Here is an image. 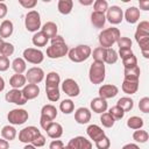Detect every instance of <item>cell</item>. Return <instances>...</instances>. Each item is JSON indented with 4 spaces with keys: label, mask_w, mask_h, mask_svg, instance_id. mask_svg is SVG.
Instances as JSON below:
<instances>
[{
    "label": "cell",
    "mask_w": 149,
    "mask_h": 149,
    "mask_svg": "<svg viewBox=\"0 0 149 149\" xmlns=\"http://www.w3.org/2000/svg\"><path fill=\"white\" fill-rule=\"evenodd\" d=\"M0 149H9V142L5 139H0Z\"/></svg>",
    "instance_id": "obj_57"
},
{
    "label": "cell",
    "mask_w": 149,
    "mask_h": 149,
    "mask_svg": "<svg viewBox=\"0 0 149 149\" xmlns=\"http://www.w3.org/2000/svg\"><path fill=\"white\" fill-rule=\"evenodd\" d=\"M139 108L143 113H149V98L143 97L139 102Z\"/></svg>",
    "instance_id": "obj_49"
},
{
    "label": "cell",
    "mask_w": 149,
    "mask_h": 149,
    "mask_svg": "<svg viewBox=\"0 0 149 149\" xmlns=\"http://www.w3.org/2000/svg\"><path fill=\"white\" fill-rule=\"evenodd\" d=\"M92 54V49L86 44H79L68 51V56L70 61L74 63H81L86 61Z\"/></svg>",
    "instance_id": "obj_4"
},
{
    "label": "cell",
    "mask_w": 149,
    "mask_h": 149,
    "mask_svg": "<svg viewBox=\"0 0 149 149\" xmlns=\"http://www.w3.org/2000/svg\"><path fill=\"white\" fill-rule=\"evenodd\" d=\"M19 3L26 9H33L37 5V1L36 0H19Z\"/></svg>",
    "instance_id": "obj_51"
},
{
    "label": "cell",
    "mask_w": 149,
    "mask_h": 149,
    "mask_svg": "<svg viewBox=\"0 0 149 149\" xmlns=\"http://www.w3.org/2000/svg\"><path fill=\"white\" fill-rule=\"evenodd\" d=\"M79 3L84 6H90L93 3V0H79Z\"/></svg>",
    "instance_id": "obj_60"
},
{
    "label": "cell",
    "mask_w": 149,
    "mask_h": 149,
    "mask_svg": "<svg viewBox=\"0 0 149 149\" xmlns=\"http://www.w3.org/2000/svg\"><path fill=\"white\" fill-rule=\"evenodd\" d=\"M116 43H118L119 49H132V40L129 37L120 36Z\"/></svg>",
    "instance_id": "obj_45"
},
{
    "label": "cell",
    "mask_w": 149,
    "mask_h": 149,
    "mask_svg": "<svg viewBox=\"0 0 149 149\" xmlns=\"http://www.w3.org/2000/svg\"><path fill=\"white\" fill-rule=\"evenodd\" d=\"M22 58L28 62V63H31V64H41L44 59V54L40 50V49H36V48H27L23 50V54H22Z\"/></svg>",
    "instance_id": "obj_7"
},
{
    "label": "cell",
    "mask_w": 149,
    "mask_h": 149,
    "mask_svg": "<svg viewBox=\"0 0 149 149\" xmlns=\"http://www.w3.org/2000/svg\"><path fill=\"white\" fill-rule=\"evenodd\" d=\"M106 21H108L112 24H119L123 20V12L119 6H111L108 7L106 14Z\"/></svg>",
    "instance_id": "obj_10"
},
{
    "label": "cell",
    "mask_w": 149,
    "mask_h": 149,
    "mask_svg": "<svg viewBox=\"0 0 149 149\" xmlns=\"http://www.w3.org/2000/svg\"><path fill=\"white\" fill-rule=\"evenodd\" d=\"M14 50H15V48H14V45L12 43L3 42V44H2V47L0 49V55L5 56V57H9V56H12L14 54Z\"/></svg>",
    "instance_id": "obj_42"
},
{
    "label": "cell",
    "mask_w": 149,
    "mask_h": 149,
    "mask_svg": "<svg viewBox=\"0 0 149 149\" xmlns=\"http://www.w3.org/2000/svg\"><path fill=\"white\" fill-rule=\"evenodd\" d=\"M45 93H47L48 100L51 102H56L61 98L59 86L57 85H45Z\"/></svg>",
    "instance_id": "obj_24"
},
{
    "label": "cell",
    "mask_w": 149,
    "mask_h": 149,
    "mask_svg": "<svg viewBox=\"0 0 149 149\" xmlns=\"http://www.w3.org/2000/svg\"><path fill=\"white\" fill-rule=\"evenodd\" d=\"M26 79L29 84H36L38 85L43 79H44V71L42 68L38 66H33L28 69L26 73Z\"/></svg>",
    "instance_id": "obj_11"
},
{
    "label": "cell",
    "mask_w": 149,
    "mask_h": 149,
    "mask_svg": "<svg viewBox=\"0 0 149 149\" xmlns=\"http://www.w3.org/2000/svg\"><path fill=\"white\" fill-rule=\"evenodd\" d=\"M62 91L70 98H76L80 93V87L78 83L72 78H66L62 83Z\"/></svg>",
    "instance_id": "obj_9"
},
{
    "label": "cell",
    "mask_w": 149,
    "mask_h": 149,
    "mask_svg": "<svg viewBox=\"0 0 149 149\" xmlns=\"http://www.w3.org/2000/svg\"><path fill=\"white\" fill-rule=\"evenodd\" d=\"M21 91H22L23 97L27 99V101L37 98L38 94H40V87L36 84H29L28 83V84H26V86Z\"/></svg>",
    "instance_id": "obj_17"
},
{
    "label": "cell",
    "mask_w": 149,
    "mask_h": 149,
    "mask_svg": "<svg viewBox=\"0 0 149 149\" xmlns=\"http://www.w3.org/2000/svg\"><path fill=\"white\" fill-rule=\"evenodd\" d=\"M5 90V80H3V78L0 76V92H2Z\"/></svg>",
    "instance_id": "obj_61"
},
{
    "label": "cell",
    "mask_w": 149,
    "mask_h": 149,
    "mask_svg": "<svg viewBox=\"0 0 149 149\" xmlns=\"http://www.w3.org/2000/svg\"><path fill=\"white\" fill-rule=\"evenodd\" d=\"M116 106H119L120 108H122L123 112L126 113V112H129V111L133 109V107H134V100L132 98H129V97H122V98H120L118 100Z\"/></svg>",
    "instance_id": "obj_33"
},
{
    "label": "cell",
    "mask_w": 149,
    "mask_h": 149,
    "mask_svg": "<svg viewBox=\"0 0 149 149\" xmlns=\"http://www.w3.org/2000/svg\"><path fill=\"white\" fill-rule=\"evenodd\" d=\"M93 12H99V13H106L108 9V2L106 0H95L93 2Z\"/></svg>",
    "instance_id": "obj_41"
},
{
    "label": "cell",
    "mask_w": 149,
    "mask_h": 149,
    "mask_svg": "<svg viewBox=\"0 0 149 149\" xmlns=\"http://www.w3.org/2000/svg\"><path fill=\"white\" fill-rule=\"evenodd\" d=\"M140 16H141V13H140V9L135 6H132V7H128L123 14V17L126 19V21L130 24L133 23H136L139 20H140Z\"/></svg>",
    "instance_id": "obj_19"
},
{
    "label": "cell",
    "mask_w": 149,
    "mask_h": 149,
    "mask_svg": "<svg viewBox=\"0 0 149 149\" xmlns=\"http://www.w3.org/2000/svg\"><path fill=\"white\" fill-rule=\"evenodd\" d=\"M9 65H10L9 58L5 56H0V72L7 71L9 69Z\"/></svg>",
    "instance_id": "obj_50"
},
{
    "label": "cell",
    "mask_w": 149,
    "mask_h": 149,
    "mask_svg": "<svg viewBox=\"0 0 149 149\" xmlns=\"http://www.w3.org/2000/svg\"><path fill=\"white\" fill-rule=\"evenodd\" d=\"M140 74H141V70H140L139 65H136L134 68H129V69H125L123 70V79L125 80L139 81Z\"/></svg>",
    "instance_id": "obj_22"
},
{
    "label": "cell",
    "mask_w": 149,
    "mask_h": 149,
    "mask_svg": "<svg viewBox=\"0 0 149 149\" xmlns=\"http://www.w3.org/2000/svg\"><path fill=\"white\" fill-rule=\"evenodd\" d=\"M90 107L91 109L94 112V113H98V114H102L107 111L108 108V104H107V100L100 98V97H97V98H93L90 102Z\"/></svg>",
    "instance_id": "obj_15"
},
{
    "label": "cell",
    "mask_w": 149,
    "mask_h": 149,
    "mask_svg": "<svg viewBox=\"0 0 149 149\" xmlns=\"http://www.w3.org/2000/svg\"><path fill=\"white\" fill-rule=\"evenodd\" d=\"M72 7H73V1L72 0H59L58 3H57V9L63 15L70 14L72 12Z\"/></svg>",
    "instance_id": "obj_29"
},
{
    "label": "cell",
    "mask_w": 149,
    "mask_h": 149,
    "mask_svg": "<svg viewBox=\"0 0 149 149\" xmlns=\"http://www.w3.org/2000/svg\"><path fill=\"white\" fill-rule=\"evenodd\" d=\"M120 36H121L120 30L118 28H115V27H111V28L104 29L99 34V43H100V47H102L105 49L112 48V45L118 42V40L120 38Z\"/></svg>",
    "instance_id": "obj_2"
},
{
    "label": "cell",
    "mask_w": 149,
    "mask_h": 149,
    "mask_svg": "<svg viewBox=\"0 0 149 149\" xmlns=\"http://www.w3.org/2000/svg\"><path fill=\"white\" fill-rule=\"evenodd\" d=\"M141 52H142V56L144 58H149V47L141 48Z\"/></svg>",
    "instance_id": "obj_59"
},
{
    "label": "cell",
    "mask_w": 149,
    "mask_h": 149,
    "mask_svg": "<svg viewBox=\"0 0 149 149\" xmlns=\"http://www.w3.org/2000/svg\"><path fill=\"white\" fill-rule=\"evenodd\" d=\"M143 125H144L143 119L140 118V116H137V115L130 116V118L127 120V127L130 128V129H134V130H136V129H142Z\"/></svg>",
    "instance_id": "obj_34"
},
{
    "label": "cell",
    "mask_w": 149,
    "mask_h": 149,
    "mask_svg": "<svg viewBox=\"0 0 149 149\" xmlns=\"http://www.w3.org/2000/svg\"><path fill=\"white\" fill-rule=\"evenodd\" d=\"M99 97L107 100V99H111V98H114L118 93H119V88L118 86L113 85V84H105V85H101L99 87Z\"/></svg>",
    "instance_id": "obj_13"
},
{
    "label": "cell",
    "mask_w": 149,
    "mask_h": 149,
    "mask_svg": "<svg viewBox=\"0 0 149 149\" xmlns=\"http://www.w3.org/2000/svg\"><path fill=\"white\" fill-rule=\"evenodd\" d=\"M105 77H106L105 63L93 61V63L91 64V66L88 69V79H90V81L94 85L102 84V81L105 80Z\"/></svg>",
    "instance_id": "obj_3"
},
{
    "label": "cell",
    "mask_w": 149,
    "mask_h": 149,
    "mask_svg": "<svg viewBox=\"0 0 149 149\" xmlns=\"http://www.w3.org/2000/svg\"><path fill=\"white\" fill-rule=\"evenodd\" d=\"M121 149H140V147H139L136 143H127V144H125Z\"/></svg>",
    "instance_id": "obj_58"
},
{
    "label": "cell",
    "mask_w": 149,
    "mask_h": 149,
    "mask_svg": "<svg viewBox=\"0 0 149 149\" xmlns=\"http://www.w3.org/2000/svg\"><path fill=\"white\" fill-rule=\"evenodd\" d=\"M16 134H17L16 133V129L12 125H6L1 129V136H2V139H5L8 142L9 141H13L16 137Z\"/></svg>",
    "instance_id": "obj_28"
},
{
    "label": "cell",
    "mask_w": 149,
    "mask_h": 149,
    "mask_svg": "<svg viewBox=\"0 0 149 149\" xmlns=\"http://www.w3.org/2000/svg\"><path fill=\"white\" fill-rule=\"evenodd\" d=\"M31 42L35 47H45L47 43L49 42V38L42 33V31H37L31 37Z\"/></svg>",
    "instance_id": "obj_32"
},
{
    "label": "cell",
    "mask_w": 149,
    "mask_h": 149,
    "mask_svg": "<svg viewBox=\"0 0 149 149\" xmlns=\"http://www.w3.org/2000/svg\"><path fill=\"white\" fill-rule=\"evenodd\" d=\"M8 13L7 5L5 2H0V19H3Z\"/></svg>",
    "instance_id": "obj_55"
},
{
    "label": "cell",
    "mask_w": 149,
    "mask_h": 149,
    "mask_svg": "<svg viewBox=\"0 0 149 149\" xmlns=\"http://www.w3.org/2000/svg\"><path fill=\"white\" fill-rule=\"evenodd\" d=\"M122 64H123L125 69L134 68V66H136V65H137V58H136V56L133 54V55H130V56H128V57L123 58V59H122Z\"/></svg>",
    "instance_id": "obj_44"
},
{
    "label": "cell",
    "mask_w": 149,
    "mask_h": 149,
    "mask_svg": "<svg viewBox=\"0 0 149 149\" xmlns=\"http://www.w3.org/2000/svg\"><path fill=\"white\" fill-rule=\"evenodd\" d=\"M100 122L105 128H112L115 123V120L108 112H105L100 115Z\"/></svg>",
    "instance_id": "obj_38"
},
{
    "label": "cell",
    "mask_w": 149,
    "mask_h": 149,
    "mask_svg": "<svg viewBox=\"0 0 149 149\" xmlns=\"http://www.w3.org/2000/svg\"><path fill=\"white\" fill-rule=\"evenodd\" d=\"M135 33H140V34H147L149 35V22L148 21H141L137 27H136V31Z\"/></svg>",
    "instance_id": "obj_47"
},
{
    "label": "cell",
    "mask_w": 149,
    "mask_h": 149,
    "mask_svg": "<svg viewBox=\"0 0 149 149\" xmlns=\"http://www.w3.org/2000/svg\"><path fill=\"white\" fill-rule=\"evenodd\" d=\"M59 84H61V76L57 72L51 71L47 74L45 85H57V86H59Z\"/></svg>",
    "instance_id": "obj_39"
},
{
    "label": "cell",
    "mask_w": 149,
    "mask_h": 149,
    "mask_svg": "<svg viewBox=\"0 0 149 149\" xmlns=\"http://www.w3.org/2000/svg\"><path fill=\"white\" fill-rule=\"evenodd\" d=\"M149 139V134L147 130H143V129H136L134 133H133V140L137 143H146Z\"/></svg>",
    "instance_id": "obj_35"
},
{
    "label": "cell",
    "mask_w": 149,
    "mask_h": 149,
    "mask_svg": "<svg viewBox=\"0 0 149 149\" xmlns=\"http://www.w3.org/2000/svg\"><path fill=\"white\" fill-rule=\"evenodd\" d=\"M27 79L24 74H20V73H15L9 78V85L12 86V88H17L21 90L26 86Z\"/></svg>",
    "instance_id": "obj_23"
},
{
    "label": "cell",
    "mask_w": 149,
    "mask_h": 149,
    "mask_svg": "<svg viewBox=\"0 0 149 149\" xmlns=\"http://www.w3.org/2000/svg\"><path fill=\"white\" fill-rule=\"evenodd\" d=\"M140 8L143 10H148L149 9V0H141L140 2Z\"/></svg>",
    "instance_id": "obj_56"
},
{
    "label": "cell",
    "mask_w": 149,
    "mask_h": 149,
    "mask_svg": "<svg viewBox=\"0 0 149 149\" xmlns=\"http://www.w3.org/2000/svg\"><path fill=\"white\" fill-rule=\"evenodd\" d=\"M47 132V135L50 137V139H54V140H57L59 139L62 135H63V127L61 123L58 122H51L49 125V127L45 129Z\"/></svg>",
    "instance_id": "obj_20"
},
{
    "label": "cell",
    "mask_w": 149,
    "mask_h": 149,
    "mask_svg": "<svg viewBox=\"0 0 149 149\" xmlns=\"http://www.w3.org/2000/svg\"><path fill=\"white\" fill-rule=\"evenodd\" d=\"M91 111L86 107H79L74 112V120L79 125H86L91 120Z\"/></svg>",
    "instance_id": "obj_16"
},
{
    "label": "cell",
    "mask_w": 149,
    "mask_h": 149,
    "mask_svg": "<svg viewBox=\"0 0 149 149\" xmlns=\"http://www.w3.org/2000/svg\"><path fill=\"white\" fill-rule=\"evenodd\" d=\"M14 26L10 20H3L0 24V37L1 38H7L13 34Z\"/></svg>",
    "instance_id": "obj_25"
},
{
    "label": "cell",
    "mask_w": 149,
    "mask_h": 149,
    "mask_svg": "<svg viewBox=\"0 0 149 149\" xmlns=\"http://www.w3.org/2000/svg\"><path fill=\"white\" fill-rule=\"evenodd\" d=\"M59 109L64 114H71L74 109V102L71 99H64L59 104Z\"/></svg>",
    "instance_id": "obj_36"
},
{
    "label": "cell",
    "mask_w": 149,
    "mask_h": 149,
    "mask_svg": "<svg viewBox=\"0 0 149 149\" xmlns=\"http://www.w3.org/2000/svg\"><path fill=\"white\" fill-rule=\"evenodd\" d=\"M94 143H95V147L98 149H109V147H111V141L106 135L102 139H100L97 142H94Z\"/></svg>",
    "instance_id": "obj_46"
},
{
    "label": "cell",
    "mask_w": 149,
    "mask_h": 149,
    "mask_svg": "<svg viewBox=\"0 0 149 149\" xmlns=\"http://www.w3.org/2000/svg\"><path fill=\"white\" fill-rule=\"evenodd\" d=\"M3 42H5V41H3V38H1V37H0V49H1L2 44H3Z\"/></svg>",
    "instance_id": "obj_63"
},
{
    "label": "cell",
    "mask_w": 149,
    "mask_h": 149,
    "mask_svg": "<svg viewBox=\"0 0 149 149\" xmlns=\"http://www.w3.org/2000/svg\"><path fill=\"white\" fill-rule=\"evenodd\" d=\"M118 52L113 49V48H108L106 49V55H105V58H104V63L106 64H114L118 62Z\"/></svg>",
    "instance_id": "obj_37"
},
{
    "label": "cell",
    "mask_w": 149,
    "mask_h": 149,
    "mask_svg": "<svg viewBox=\"0 0 149 149\" xmlns=\"http://www.w3.org/2000/svg\"><path fill=\"white\" fill-rule=\"evenodd\" d=\"M108 113L114 118V120H121L123 116H125V112H123V109L122 108H120L119 106H113V107H111L109 108V111H108Z\"/></svg>",
    "instance_id": "obj_43"
},
{
    "label": "cell",
    "mask_w": 149,
    "mask_h": 149,
    "mask_svg": "<svg viewBox=\"0 0 149 149\" xmlns=\"http://www.w3.org/2000/svg\"><path fill=\"white\" fill-rule=\"evenodd\" d=\"M130 55H133L132 49H119L118 56L121 57V59H123V58H126V57H128V56H130Z\"/></svg>",
    "instance_id": "obj_54"
},
{
    "label": "cell",
    "mask_w": 149,
    "mask_h": 149,
    "mask_svg": "<svg viewBox=\"0 0 149 149\" xmlns=\"http://www.w3.org/2000/svg\"><path fill=\"white\" fill-rule=\"evenodd\" d=\"M28 119H29V114L23 108H14V109L9 111L7 114V120L9 121V123L12 126L23 125Z\"/></svg>",
    "instance_id": "obj_6"
},
{
    "label": "cell",
    "mask_w": 149,
    "mask_h": 149,
    "mask_svg": "<svg viewBox=\"0 0 149 149\" xmlns=\"http://www.w3.org/2000/svg\"><path fill=\"white\" fill-rule=\"evenodd\" d=\"M57 114H58L57 108H56L52 104H47V105H44V106L41 108V115H43V116L50 119L51 121H54V120L56 119Z\"/></svg>",
    "instance_id": "obj_26"
},
{
    "label": "cell",
    "mask_w": 149,
    "mask_h": 149,
    "mask_svg": "<svg viewBox=\"0 0 149 149\" xmlns=\"http://www.w3.org/2000/svg\"><path fill=\"white\" fill-rule=\"evenodd\" d=\"M41 31L48 37V38H54L55 36H57V31H58V27L55 22L52 21H48L45 22L42 27H41Z\"/></svg>",
    "instance_id": "obj_21"
},
{
    "label": "cell",
    "mask_w": 149,
    "mask_h": 149,
    "mask_svg": "<svg viewBox=\"0 0 149 149\" xmlns=\"http://www.w3.org/2000/svg\"><path fill=\"white\" fill-rule=\"evenodd\" d=\"M40 129L35 126H28L24 127L23 129H21L19 132V140L20 142L24 143V144H29L33 142V140L40 134Z\"/></svg>",
    "instance_id": "obj_8"
},
{
    "label": "cell",
    "mask_w": 149,
    "mask_h": 149,
    "mask_svg": "<svg viewBox=\"0 0 149 149\" xmlns=\"http://www.w3.org/2000/svg\"><path fill=\"white\" fill-rule=\"evenodd\" d=\"M23 149H36V147H34L33 144L29 143V144H26V146L23 147Z\"/></svg>",
    "instance_id": "obj_62"
},
{
    "label": "cell",
    "mask_w": 149,
    "mask_h": 149,
    "mask_svg": "<svg viewBox=\"0 0 149 149\" xmlns=\"http://www.w3.org/2000/svg\"><path fill=\"white\" fill-rule=\"evenodd\" d=\"M68 146L72 147L73 149H92V142L84 136H76L71 139Z\"/></svg>",
    "instance_id": "obj_14"
},
{
    "label": "cell",
    "mask_w": 149,
    "mask_h": 149,
    "mask_svg": "<svg viewBox=\"0 0 149 149\" xmlns=\"http://www.w3.org/2000/svg\"><path fill=\"white\" fill-rule=\"evenodd\" d=\"M64 143L61 140H52L49 144V149H63Z\"/></svg>",
    "instance_id": "obj_52"
},
{
    "label": "cell",
    "mask_w": 149,
    "mask_h": 149,
    "mask_svg": "<svg viewBox=\"0 0 149 149\" xmlns=\"http://www.w3.org/2000/svg\"><path fill=\"white\" fill-rule=\"evenodd\" d=\"M86 134L93 142H97L98 140H100L105 136V132L98 125H90L86 128Z\"/></svg>",
    "instance_id": "obj_18"
},
{
    "label": "cell",
    "mask_w": 149,
    "mask_h": 149,
    "mask_svg": "<svg viewBox=\"0 0 149 149\" xmlns=\"http://www.w3.org/2000/svg\"><path fill=\"white\" fill-rule=\"evenodd\" d=\"M12 69L15 71V73H20L22 74L26 70H27V62L22 58V57H16L12 63Z\"/></svg>",
    "instance_id": "obj_30"
},
{
    "label": "cell",
    "mask_w": 149,
    "mask_h": 149,
    "mask_svg": "<svg viewBox=\"0 0 149 149\" xmlns=\"http://www.w3.org/2000/svg\"><path fill=\"white\" fill-rule=\"evenodd\" d=\"M51 122H52V121H51L50 119H48V118H45V116L41 115V118H40V125H41V127H42L44 130L49 127V125H50Z\"/></svg>",
    "instance_id": "obj_53"
},
{
    "label": "cell",
    "mask_w": 149,
    "mask_h": 149,
    "mask_svg": "<svg viewBox=\"0 0 149 149\" xmlns=\"http://www.w3.org/2000/svg\"><path fill=\"white\" fill-rule=\"evenodd\" d=\"M91 23L95 27V28H102L106 23V16L104 13H99V12H92L91 14Z\"/></svg>",
    "instance_id": "obj_27"
},
{
    "label": "cell",
    "mask_w": 149,
    "mask_h": 149,
    "mask_svg": "<svg viewBox=\"0 0 149 149\" xmlns=\"http://www.w3.org/2000/svg\"><path fill=\"white\" fill-rule=\"evenodd\" d=\"M63 149H73L72 147H70V146H64L63 147Z\"/></svg>",
    "instance_id": "obj_64"
},
{
    "label": "cell",
    "mask_w": 149,
    "mask_h": 149,
    "mask_svg": "<svg viewBox=\"0 0 149 149\" xmlns=\"http://www.w3.org/2000/svg\"><path fill=\"white\" fill-rule=\"evenodd\" d=\"M68 51H69V47L66 45L64 38L57 35L54 38H51V44L50 47L47 48V56L52 59L62 58L65 55H68Z\"/></svg>",
    "instance_id": "obj_1"
},
{
    "label": "cell",
    "mask_w": 149,
    "mask_h": 149,
    "mask_svg": "<svg viewBox=\"0 0 149 149\" xmlns=\"http://www.w3.org/2000/svg\"><path fill=\"white\" fill-rule=\"evenodd\" d=\"M24 26L28 31L37 33L41 29V16L37 10H29L24 17Z\"/></svg>",
    "instance_id": "obj_5"
},
{
    "label": "cell",
    "mask_w": 149,
    "mask_h": 149,
    "mask_svg": "<svg viewBox=\"0 0 149 149\" xmlns=\"http://www.w3.org/2000/svg\"><path fill=\"white\" fill-rule=\"evenodd\" d=\"M121 88L122 91L126 93V94H134L137 92L139 90V81H130V80H125L122 81V85H121Z\"/></svg>",
    "instance_id": "obj_31"
},
{
    "label": "cell",
    "mask_w": 149,
    "mask_h": 149,
    "mask_svg": "<svg viewBox=\"0 0 149 149\" xmlns=\"http://www.w3.org/2000/svg\"><path fill=\"white\" fill-rule=\"evenodd\" d=\"M105 55H106V49L102 48V47H97L95 49H93V51L91 54L93 59L97 61V62H104Z\"/></svg>",
    "instance_id": "obj_40"
},
{
    "label": "cell",
    "mask_w": 149,
    "mask_h": 149,
    "mask_svg": "<svg viewBox=\"0 0 149 149\" xmlns=\"http://www.w3.org/2000/svg\"><path fill=\"white\" fill-rule=\"evenodd\" d=\"M30 144H33V146L36 147V148H41V147H43V146L45 144V136H44L42 133H40V134L33 140V142H31Z\"/></svg>",
    "instance_id": "obj_48"
},
{
    "label": "cell",
    "mask_w": 149,
    "mask_h": 149,
    "mask_svg": "<svg viewBox=\"0 0 149 149\" xmlns=\"http://www.w3.org/2000/svg\"><path fill=\"white\" fill-rule=\"evenodd\" d=\"M5 100L7 102H12V104H15L17 106H22V105H24L27 102V99L23 97L22 91L17 90V88L9 90L5 95Z\"/></svg>",
    "instance_id": "obj_12"
}]
</instances>
